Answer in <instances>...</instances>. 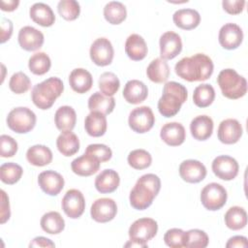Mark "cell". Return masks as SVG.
<instances>
[{"mask_svg": "<svg viewBox=\"0 0 248 248\" xmlns=\"http://www.w3.org/2000/svg\"><path fill=\"white\" fill-rule=\"evenodd\" d=\"M36 121V114L26 107L15 108L7 116L8 127L17 134L30 132L35 127Z\"/></svg>", "mask_w": 248, "mask_h": 248, "instance_id": "6", "label": "cell"}, {"mask_svg": "<svg viewBox=\"0 0 248 248\" xmlns=\"http://www.w3.org/2000/svg\"><path fill=\"white\" fill-rule=\"evenodd\" d=\"M41 228L49 234H58L65 228V221L57 211H49L41 218Z\"/></svg>", "mask_w": 248, "mask_h": 248, "instance_id": "35", "label": "cell"}, {"mask_svg": "<svg viewBox=\"0 0 248 248\" xmlns=\"http://www.w3.org/2000/svg\"><path fill=\"white\" fill-rule=\"evenodd\" d=\"M55 244L48 238L44 236H37L29 243V247H54Z\"/></svg>", "mask_w": 248, "mask_h": 248, "instance_id": "53", "label": "cell"}, {"mask_svg": "<svg viewBox=\"0 0 248 248\" xmlns=\"http://www.w3.org/2000/svg\"><path fill=\"white\" fill-rule=\"evenodd\" d=\"M147 45L139 34H131L125 42V52L128 57L135 61L142 60L147 54Z\"/></svg>", "mask_w": 248, "mask_h": 248, "instance_id": "26", "label": "cell"}, {"mask_svg": "<svg viewBox=\"0 0 248 248\" xmlns=\"http://www.w3.org/2000/svg\"><path fill=\"white\" fill-rule=\"evenodd\" d=\"M62 209L69 218H79L85 209V200L82 193L78 189L68 190L62 199Z\"/></svg>", "mask_w": 248, "mask_h": 248, "instance_id": "11", "label": "cell"}, {"mask_svg": "<svg viewBox=\"0 0 248 248\" xmlns=\"http://www.w3.org/2000/svg\"><path fill=\"white\" fill-rule=\"evenodd\" d=\"M54 122L59 131H72L77 122V113L72 107L62 106L55 112Z\"/></svg>", "mask_w": 248, "mask_h": 248, "instance_id": "30", "label": "cell"}, {"mask_svg": "<svg viewBox=\"0 0 248 248\" xmlns=\"http://www.w3.org/2000/svg\"><path fill=\"white\" fill-rule=\"evenodd\" d=\"M63 90V81L59 78L50 77L33 87L31 98L37 108L48 109L52 107L55 100L60 97Z\"/></svg>", "mask_w": 248, "mask_h": 248, "instance_id": "4", "label": "cell"}, {"mask_svg": "<svg viewBox=\"0 0 248 248\" xmlns=\"http://www.w3.org/2000/svg\"><path fill=\"white\" fill-rule=\"evenodd\" d=\"M100 164L96 157L84 153L72 161L71 168L73 172L79 176H90L99 170Z\"/></svg>", "mask_w": 248, "mask_h": 248, "instance_id": "20", "label": "cell"}, {"mask_svg": "<svg viewBox=\"0 0 248 248\" xmlns=\"http://www.w3.org/2000/svg\"><path fill=\"white\" fill-rule=\"evenodd\" d=\"M186 240L187 232L177 228L168 230L164 235V241L166 245L170 248L186 247Z\"/></svg>", "mask_w": 248, "mask_h": 248, "instance_id": "44", "label": "cell"}, {"mask_svg": "<svg viewBox=\"0 0 248 248\" xmlns=\"http://www.w3.org/2000/svg\"><path fill=\"white\" fill-rule=\"evenodd\" d=\"M218 39L223 48L229 50L235 49L243 41V32L240 26L235 23L229 22L220 28Z\"/></svg>", "mask_w": 248, "mask_h": 248, "instance_id": "14", "label": "cell"}, {"mask_svg": "<svg viewBox=\"0 0 248 248\" xmlns=\"http://www.w3.org/2000/svg\"><path fill=\"white\" fill-rule=\"evenodd\" d=\"M17 151V142L8 135L0 137V155L3 158H9L16 155Z\"/></svg>", "mask_w": 248, "mask_h": 248, "instance_id": "48", "label": "cell"}, {"mask_svg": "<svg viewBox=\"0 0 248 248\" xmlns=\"http://www.w3.org/2000/svg\"><path fill=\"white\" fill-rule=\"evenodd\" d=\"M224 220L229 229L238 231L247 225V213L243 207L232 206L226 212Z\"/></svg>", "mask_w": 248, "mask_h": 248, "instance_id": "36", "label": "cell"}, {"mask_svg": "<svg viewBox=\"0 0 248 248\" xmlns=\"http://www.w3.org/2000/svg\"><path fill=\"white\" fill-rule=\"evenodd\" d=\"M13 34V22L6 18H1V44H4L6 41H8Z\"/></svg>", "mask_w": 248, "mask_h": 248, "instance_id": "51", "label": "cell"}, {"mask_svg": "<svg viewBox=\"0 0 248 248\" xmlns=\"http://www.w3.org/2000/svg\"><path fill=\"white\" fill-rule=\"evenodd\" d=\"M158 232V224L152 218H140L129 228L130 240L138 242L143 248L147 247V242L152 239Z\"/></svg>", "mask_w": 248, "mask_h": 248, "instance_id": "7", "label": "cell"}, {"mask_svg": "<svg viewBox=\"0 0 248 248\" xmlns=\"http://www.w3.org/2000/svg\"><path fill=\"white\" fill-rule=\"evenodd\" d=\"M23 173L22 168L13 162L4 163L0 167V179L3 183L12 185L16 183Z\"/></svg>", "mask_w": 248, "mask_h": 248, "instance_id": "40", "label": "cell"}, {"mask_svg": "<svg viewBox=\"0 0 248 248\" xmlns=\"http://www.w3.org/2000/svg\"><path fill=\"white\" fill-rule=\"evenodd\" d=\"M155 122L152 109L147 106L135 108L129 114L128 123L130 128L139 134H143L151 130Z\"/></svg>", "mask_w": 248, "mask_h": 248, "instance_id": "9", "label": "cell"}, {"mask_svg": "<svg viewBox=\"0 0 248 248\" xmlns=\"http://www.w3.org/2000/svg\"><path fill=\"white\" fill-rule=\"evenodd\" d=\"M161 58L170 60L176 57L182 50V41L180 36L173 31H167L160 37Z\"/></svg>", "mask_w": 248, "mask_h": 248, "instance_id": "15", "label": "cell"}, {"mask_svg": "<svg viewBox=\"0 0 248 248\" xmlns=\"http://www.w3.org/2000/svg\"><path fill=\"white\" fill-rule=\"evenodd\" d=\"M190 132L195 140H206L213 132V120L207 115H198L190 123Z\"/></svg>", "mask_w": 248, "mask_h": 248, "instance_id": "25", "label": "cell"}, {"mask_svg": "<svg viewBox=\"0 0 248 248\" xmlns=\"http://www.w3.org/2000/svg\"><path fill=\"white\" fill-rule=\"evenodd\" d=\"M9 87L16 94H23L31 87V80L23 72H16L11 77Z\"/></svg>", "mask_w": 248, "mask_h": 248, "instance_id": "45", "label": "cell"}, {"mask_svg": "<svg viewBox=\"0 0 248 248\" xmlns=\"http://www.w3.org/2000/svg\"><path fill=\"white\" fill-rule=\"evenodd\" d=\"M217 82L223 96L231 100L239 99L247 92V81L245 78L237 74L233 69L222 70L218 75Z\"/></svg>", "mask_w": 248, "mask_h": 248, "instance_id": "5", "label": "cell"}, {"mask_svg": "<svg viewBox=\"0 0 248 248\" xmlns=\"http://www.w3.org/2000/svg\"><path fill=\"white\" fill-rule=\"evenodd\" d=\"M120 81L117 76L111 72H105L99 78V88L101 93L112 97L119 89Z\"/></svg>", "mask_w": 248, "mask_h": 248, "instance_id": "41", "label": "cell"}, {"mask_svg": "<svg viewBox=\"0 0 248 248\" xmlns=\"http://www.w3.org/2000/svg\"><path fill=\"white\" fill-rule=\"evenodd\" d=\"M19 4L18 0H2L1 1V10L5 12H13L15 11Z\"/></svg>", "mask_w": 248, "mask_h": 248, "instance_id": "54", "label": "cell"}, {"mask_svg": "<svg viewBox=\"0 0 248 248\" xmlns=\"http://www.w3.org/2000/svg\"><path fill=\"white\" fill-rule=\"evenodd\" d=\"M160 137L168 145L178 146L185 140V128L178 122H169L161 128Z\"/></svg>", "mask_w": 248, "mask_h": 248, "instance_id": "21", "label": "cell"}, {"mask_svg": "<svg viewBox=\"0 0 248 248\" xmlns=\"http://www.w3.org/2000/svg\"><path fill=\"white\" fill-rule=\"evenodd\" d=\"M214 174L223 180L229 181L236 177L239 170L237 161L228 155L217 156L211 165Z\"/></svg>", "mask_w": 248, "mask_h": 248, "instance_id": "12", "label": "cell"}, {"mask_svg": "<svg viewBox=\"0 0 248 248\" xmlns=\"http://www.w3.org/2000/svg\"><path fill=\"white\" fill-rule=\"evenodd\" d=\"M38 183L40 188L46 195L56 196L62 191L65 181L59 172L48 170L42 171L39 174Z\"/></svg>", "mask_w": 248, "mask_h": 248, "instance_id": "18", "label": "cell"}, {"mask_svg": "<svg viewBox=\"0 0 248 248\" xmlns=\"http://www.w3.org/2000/svg\"><path fill=\"white\" fill-rule=\"evenodd\" d=\"M17 40L21 48L27 51H34L42 47L45 38L40 30L27 25L19 30Z\"/></svg>", "mask_w": 248, "mask_h": 248, "instance_id": "19", "label": "cell"}, {"mask_svg": "<svg viewBox=\"0 0 248 248\" xmlns=\"http://www.w3.org/2000/svg\"><path fill=\"white\" fill-rule=\"evenodd\" d=\"M147 78L155 83L166 82L170 76V67L163 58H155L150 62L146 69Z\"/></svg>", "mask_w": 248, "mask_h": 248, "instance_id": "33", "label": "cell"}, {"mask_svg": "<svg viewBox=\"0 0 248 248\" xmlns=\"http://www.w3.org/2000/svg\"><path fill=\"white\" fill-rule=\"evenodd\" d=\"M104 16L110 24H120L127 16L126 7L121 2L110 1L104 8Z\"/></svg>", "mask_w": 248, "mask_h": 248, "instance_id": "37", "label": "cell"}, {"mask_svg": "<svg viewBox=\"0 0 248 248\" xmlns=\"http://www.w3.org/2000/svg\"><path fill=\"white\" fill-rule=\"evenodd\" d=\"M69 83L75 92L83 94L91 89L93 85V78L87 70L77 68L71 72L69 76Z\"/></svg>", "mask_w": 248, "mask_h": 248, "instance_id": "22", "label": "cell"}, {"mask_svg": "<svg viewBox=\"0 0 248 248\" xmlns=\"http://www.w3.org/2000/svg\"><path fill=\"white\" fill-rule=\"evenodd\" d=\"M11 217V210H10V202L9 197L5 193L4 190H1V216L0 222L1 224L6 223Z\"/></svg>", "mask_w": 248, "mask_h": 248, "instance_id": "50", "label": "cell"}, {"mask_svg": "<svg viewBox=\"0 0 248 248\" xmlns=\"http://www.w3.org/2000/svg\"><path fill=\"white\" fill-rule=\"evenodd\" d=\"M147 96L148 89L142 81L138 79H131L126 82L123 89V97L129 104H140L143 102Z\"/></svg>", "mask_w": 248, "mask_h": 248, "instance_id": "23", "label": "cell"}, {"mask_svg": "<svg viewBox=\"0 0 248 248\" xmlns=\"http://www.w3.org/2000/svg\"><path fill=\"white\" fill-rule=\"evenodd\" d=\"M187 232L186 247L189 248H205L208 245V235L204 231L199 229L189 230Z\"/></svg>", "mask_w": 248, "mask_h": 248, "instance_id": "46", "label": "cell"}, {"mask_svg": "<svg viewBox=\"0 0 248 248\" xmlns=\"http://www.w3.org/2000/svg\"><path fill=\"white\" fill-rule=\"evenodd\" d=\"M107 117L99 111H90L84 120V129L91 137H101L107 131Z\"/></svg>", "mask_w": 248, "mask_h": 248, "instance_id": "29", "label": "cell"}, {"mask_svg": "<svg viewBox=\"0 0 248 248\" xmlns=\"http://www.w3.org/2000/svg\"><path fill=\"white\" fill-rule=\"evenodd\" d=\"M117 213L116 202L109 198H101L96 200L90 208L92 219L98 223H107L111 221Z\"/></svg>", "mask_w": 248, "mask_h": 248, "instance_id": "13", "label": "cell"}, {"mask_svg": "<svg viewBox=\"0 0 248 248\" xmlns=\"http://www.w3.org/2000/svg\"><path fill=\"white\" fill-rule=\"evenodd\" d=\"M188 92L184 85L176 81L166 82L163 94L158 101V110L165 117H172L178 113L182 104L187 100Z\"/></svg>", "mask_w": 248, "mask_h": 248, "instance_id": "3", "label": "cell"}, {"mask_svg": "<svg viewBox=\"0 0 248 248\" xmlns=\"http://www.w3.org/2000/svg\"><path fill=\"white\" fill-rule=\"evenodd\" d=\"M161 189V180L154 173L141 175L130 192L129 200L132 207L144 210L149 207Z\"/></svg>", "mask_w": 248, "mask_h": 248, "instance_id": "2", "label": "cell"}, {"mask_svg": "<svg viewBox=\"0 0 248 248\" xmlns=\"http://www.w3.org/2000/svg\"><path fill=\"white\" fill-rule=\"evenodd\" d=\"M90 58L98 66H108L112 62L114 50L110 41L107 38L96 39L90 46Z\"/></svg>", "mask_w": 248, "mask_h": 248, "instance_id": "10", "label": "cell"}, {"mask_svg": "<svg viewBox=\"0 0 248 248\" xmlns=\"http://www.w3.org/2000/svg\"><path fill=\"white\" fill-rule=\"evenodd\" d=\"M51 66L49 56L45 52L34 53L28 61V68L34 75L42 76L46 74Z\"/></svg>", "mask_w": 248, "mask_h": 248, "instance_id": "39", "label": "cell"}, {"mask_svg": "<svg viewBox=\"0 0 248 248\" xmlns=\"http://www.w3.org/2000/svg\"><path fill=\"white\" fill-rule=\"evenodd\" d=\"M214 65L211 58L203 53H196L183 57L174 66L175 74L187 81H203L213 73Z\"/></svg>", "mask_w": 248, "mask_h": 248, "instance_id": "1", "label": "cell"}, {"mask_svg": "<svg viewBox=\"0 0 248 248\" xmlns=\"http://www.w3.org/2000/svg\"><path fill=\"white\" fill-rule=\"evenodd\" d=\"M248 246L247 238L242 235H234L226 243L227 248H244Z\"/></svg>", "mask_w": 248, "mask_h": 248, "instance_id": "52", "label": "cell"}, {"mask_svg": "<svg viewBox=\"0 0 248 248\" xmlns=\"http://www.w3.org/2000/svg\"><path fill=\"white\" fill-rule=\"evenodd\" d=\"M84 153L93 155V156L96 157L101 163L108 161V160L111 158V156H112V151H111V149H110L108 146H107L106 144H102V143H93V144H89V145L86 147Z\"/></svg>", "mask_w": 248, "mask_h": 248, "instance_id": "47", "label": "cell"}, {"mask_svg": "<svg viewBox=\"0 0 248 248\" xmlns=\"http://www.w3.org/2000/svg\"><path fill=\"white\" fill-rule=\"evenodd\" d=\"M29 15L35 23L44 27H49L55 21V16L51 8L42 2L33 4L29 10Z\"/></svg>", "mask_w": 248, "mask_h": 248, "instance_id": "27", "label": "cell"}, {"mask_svg": "<svg viewBox=\"0 0 248 248\" xmlns=\"http://www.w3.org/2000/svg\"><path fill=\"white\" fill-rule=\"evenodd\" d=\"M120 183L119 174L111 169L102 170L95 178V188L102 194L114 192Z\"/></svg>", "mask_w": 248, "mask_h": 248, "instance_id": "24", "label": "cell"}, {"mask_svg": "<svg viewBox=\"0 0 248 248\" xmlns=\"http://www.w3.org/2000/svg\"><path fill=\"white\" fill-rule=\"evenodd\" d=\"M114 107V98L106 96L101 92L93 93L88 99V108L90 111H99L107 115L113 111Z\"/></svg>", "mask_w": 248, "mask_h": 248, "instance_id": "34", "label": "cell"}, {"mask_svg": "<svg viewBox=\"0 0 248 248\" xmlns=\"http://www.w3.org/2000/svg\"><path fill=\"white\" fill-rule=\"evenodd\" d=\"M56 146L62 155L70 157L72 155H75L78 151L79 140L78 136L72 131L62 132L57 137Z\"/></svg>", "mask_w": 248, "mask_h": 248, "instance_id": "31", "label": "cell"}, {"mask_svg": "<svg viewBox=\"0 0 248 248\" xmlns=\"http://www.w3.org/2000/svg\"><path fill=\"white\" fill-rule=\"evenodd\" d=\"M128 164L135 170L147 169L152 163V157L144 149H135L131 151L127 158Z\"/></svg>", "mask_w": 248, "mask_h": 248, "instance_id": "42", "label": "cell"}, {"mask_svg": "<svg viewBox=\"0 0 248 248\" xmlns=\"http://www.w3.org/2000/svg\"><path fill=\"white\" fill-rule=\"evenodd\" d=\"M59 15L66 20H75L80 14V6L76 0H61L57 5Z\"/></svg>", "mask_w": 248, "mask_h": 248, "instance_id": "43", "label": "cell"}, {"mask_svg": "<svg viewBox=\"0 0 248 248\" xmlns=\"http://www.w3.org/2000/svg\"><path fill=\"white\" fill-rule=\"evenodd\" d=\"M215 99V90L212 85L203 83L198 85L193 93V102L199 108L210 106Z\"/></svg>", "mask_w": 248, "mask_h": 248, "instance_id": "38", "label": "cell"}, {"mask_svg": "<svg viewBox=\"0 0 248 248\" xmlns=\"http://www.w3.org/2000/svg\"><path fill=\"white\" fill-rule=\"evenodd\" d=\"M223 9L230 15H238L243 12L245 1L243 0H224L222 2Z\"/></svg>", "mask_w": 248, "mask_h": 248, "instance_id": "49", "label": "cell"}, {"mask_svg": "<svg viewBox=\"0 0 248 248\" xmlns=\"http://www.w3.org/2000/svg\"><path fill=\"white\" fill-rule=\"evenodd\" d=\"M26 159L33 166L44 167L51 163L52 152L46 145L36 144L27 149Z\"/></svg>", "mask_w": 248, "mask_h": 248, "instance_id": "32", "label": "cell"}, {"mask_svg": "<svg viewBox=\"0 0 248 248\" xmlns=\"http://www.w3.org/2000/svg\"><path fill=\"white\" fill-rule=\"evenodd\" d=\"M226 189L219 183L212 182L205 185L201 192L202 204L207 210L215 211L222 208L227 202Z\"/></svg>", "mask_w": 248, "mask_h": 248, "instance_id": "8", "label": "cell"}, {"mask_svg": "<svg viewBox=\"0 0 248 248\" xmlns=\"http://www.w3.org/2000/svg\"><path fill=\"white\" fill-rule=\"evenodd\" d=\"M172 20L177 27L183 30H191L200 24L201 16L194 9H180L173 14Z\"/></svg>", "mask_w": 248, "mask_h": 248, "instance_id": "28", "label": "cell"}, {"mask_svg": "<svg viewBox=\"0 0 248 248\" xmlns=\"http://www.w3.org/2000/svg\"><path fill=\"white\" fill-rule=\"evenodd\" d=\"M180 177L188 183H199L206 176L205 166L198 160H185L179 166Z\"/></svg>", "mask_w": 248, "mask_h": 248, "instance_id": "17", "label": "cell"}, {"mask_svg": "<svg viewBox=\"0 0 248 248\" xmlns=\"http://www.w3.org/2000/svg\"><path fill=\"white\" fill-rule=\"evenodd\" d=\"M243 134V129L238 120L228 118L219 124L217 136L219 140L225 144H233L237 142Z\"/></svg>", "mask_w": 248, "mask_h": 248, "instance_id": "16", "label": "cell"}]
</instances>
